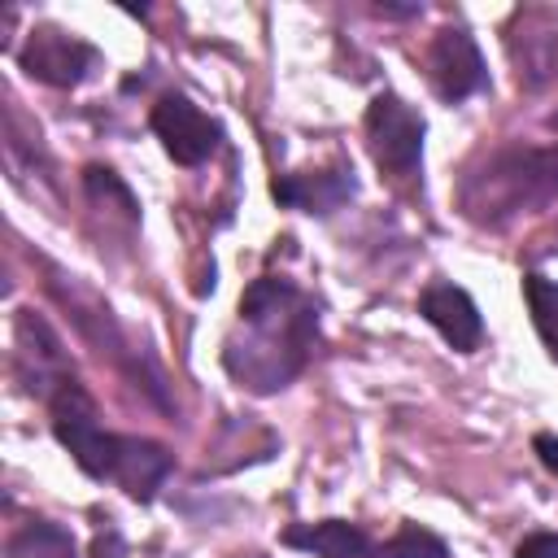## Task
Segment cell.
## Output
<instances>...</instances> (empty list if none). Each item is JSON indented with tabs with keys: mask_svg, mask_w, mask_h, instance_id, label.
<instances>
[{
	"mask_svg": "<svg viewBox=\"0 0 558 558\" xmlns=\"http://www.w3.org/2000/svg\"><path fill=\"white\" fill-rule=\"evenodd\" d=\"M318 340V310L314 301L283 275H262L240 296V323L222 344V371L266 397L288 388Z\"/></svg>",
	"mask_w": 558,
	"mask_h": 558,
	"instance_id": "6da1fadb",
	"label": "cell"
},
{
	"mask_svg": "<svg viewBox=\"0 0 558 558\" xmlns=\"http://www.w3.org/2000/svg\"><path fill=\"white\" fill-rule=\"evenodd\" d=\"M148 122H153V135L161 140V148H166L179 166H201V161H209V157L218 153V144H222V126H218L201 105H192L187 96H174V92L153 105Z\"/></svg>",
	"mask_w": 558,
	"mask_h": 558,
	"instance_id": "8992f818",
	"label": "cell"
},
{
	"mask_svg": "<svg viewBox=\"0 0 558 558\" xmlns=\"http://www.w3.org/2000/svg\"><path fill=\"white\" fill-rule=\"evenodd\" d=\"M506 52L514 61L519 87L536 92L558 78V22L545 13H519V26L506 35Z\"/></svg>",
	"mask_w": 558,
	"mask_h": 558,
	"instance_id": "30bf717a",
	"label": "cell"
},
{
	"mask_svg": "<svg viewBox=\"0 0 558 558\" xmlns=\"http://www.w3.org/2000/svg\"><path fill=\"white\" fill-rule=\"evenodd\" d=\"M532 449H536L541 466H545L549 475H558V436H554V432H536V436H532Z\"/></svg>",
	"mask_w": 558,
	"mask_h": 558,
	"instance_id": "ac0fdd59",
	"label": "cell"
},
{
	"mask_svg": "<svg viewBox=\"0 0 558 558\" xmlns=\"http://www.w3.org/2000/svg\"><path fill=\"white\" fill-rule=\"evenodd\" d=\"M48 414H52V436L78 462V471H87L92 480H113V458H118V436L122 432H109L100 423V405L78 384V375L65 379L48 397Z\"/></svg>",
	"mask_w": 558,
	"mask_h": 558,
	"instance_id": "3957f363",
	"label": "cell"
},
{
	"mask_svg": "<svg viewBox=\"0 0 558 558\" xmlns=\"http://www.w3.org/2000/svg\"><path fill=\"white\" fill-rule=\"evenodd\" d=\"M375 13L379 17H418L423 4H375Z\"/></svg>",
	"mask_w": 558,
	"mask_h": 558,
	"instance_id": "d6986e66",
	"label": "cell"
},
{
	"mask_svg": "<svg viewBox=\"0 0 558 558\" xmlns=\"http://www.w3.org/2000/svg\"><path fill=\"white\" fill-rule=\"evenodd\" d=\"M427 78H432L436 96L449 105L488 87V65H484L466 26H440L436 31V39L427 48Z\"/></svg>",
	"mask_w": 558,
	"mask_h": 558,
	"instance_id": "52a82bcc",
	"label": "cell"
},
{
	"mask_svg": "<svg viewBox=\"0 0 558 558\" xmlns=\"http://www.w3.org/2000/svg\"><path fill=\"white\" fill-rule=\"evenodd\" d=\"M371 558H449V545L418 523H401L384 545L371 549Z\"/></svg>",
	"mask_w": 558,
	"mask_h": 558,
	"instance_id": "2e32d148",
	"label": "cell"
},
{
	"mask_svg": "<svg viewBox=\"0 0 558 558\" xmlns=\"http://www.w3.org/2000/svg\"><path fill=\"white\" fill-rule=\"evenodd\" d=\"M558 201V144H510L488 153L458 192L462 214L475 227H510Z\"/></svg>",
	"mask_w": 558,
	"mask_h": 558,
	"instance_id": "7a4b0ae2",
	"label": "cell"
},
{
	"mask_svg": "<svg viewBox=\"0 0 558 558\" xmlns=\"http://www.w3.org/2000/svg\"><path fill=\"white\" fill-rule=\"evenodd\" d=\"M366 148H371V161L392 174V179H418L423 170V113L414 105H405L401 96L392 92H379L371 105H366Z\"/></svg>",
	"mask_w": 558,
	"mask_h": 558,
	"instance_id": "277c9868",
	"label": "cell"
},
{
	"mask_svg": "<svg viewBox=\"0 0 558 558\" xmlns=\"http://www.w3.org/2000/svg\"><path fill=\"white\" fill-rule=\"evenodd\" d=\"M9 558H78V549H74L70 527L52 519H26L9 536Z\"/></svg>",
	"mask_w": 558,
	"mask_h": 558,
	"instance_id": "5bb4252c",
	"label": "cell"
},
{
	"mask_svg": "<svg viewBox=\"0 0 558 558\" xmlns=\"http://www.w3.org/2000/svg\"><path fill=\"white\" fill-rule=\"evenodd\" d=\"M366 558H371V554H366Z\"/></svg>",
	"mask_w": 558,
	"mask_h": 558,
	"instance_id": "44dd1931",
	"label": "cell"
},
{
	"mask_svg": "<svg viewBox=\"0 0 558 558\" xmlns=\"http://www.w3.org/2000/svg\"><path fill=\"white\" fill-rule=\"evenodd\" d=\"M13 357H17V375L26 384V392L35 397H52L65 379H74V366L57 340V331L35 314V310H22L17 314V327H13Z\"/></svg>",
	"mask_w": 558,
	"mask_h": 558,
	"instance_id": "ba28073f",
	"label": "cell"
},
{
	"mask_svg": "<svg viewBox=\"0 0 558 558\" xmlns=\"http://www.w3.org/2000/svg\"><path fill=\"white\" fill-rule=\"evenodd\" d=\"M523 301H527V314H532V327H536L541 344L558 362V279L523 275Z\"/></svg>",
	"mask_w": 558,
	"mask_h": 558,
	"instance_id": "9a60e30c",
	"label": "cell"
},
{
	"mask_svg": "<svg viewBox=\"0 0 558 558\" xmlns=\"http://www.w3.org/2000/svg\"><path fill=\"white\" fill-rule=\"evenodd\" d=\"M17 65H22L35 83H48V87H78L83 78L96 74L100 52H96L87 39H78V35H70V31L44 22V26H35V31L26 35V44H22V52H17Z\"/></svg>",
	"mask_w": 558,
	"mask_h": 558,
	"instance_id": "5b68a950",
	"label": "cell"
},
{
	"mask_svg": "<svg viewBox=\"0 0 558 558\" xmlns=\"http://www.w3.org/2000/svg\"><path fill=\"white\" fill-rule=\"evenodd\" d=\"M275 201L288 205V209H301V214H336L344 201H353L357 192V179H353V166L349 161H336L327 170H305V174H283L275 179Z\"/></svg>",
	"mask_w": 558,
	"mask_h": 558,
	"instance_id": "8fae6325",
	"label": "cell"
},
{
	"mask_svg": "<svg viewBox=\"0 0 558 558\" xmlns=\"http://www.w3.org/2000/svg\"><path fill=\"white\" fill-rule=\"evenodd\" d=\"M283 545L305 549L314 558H366L375 545L371 536L349 523V519H318V523H296L283 532Z\"/></svg>",
	"mask_w": 558,
	"mask_h": 558,
	"instance_id": "4fadbf2b",
	"label": "cell"
},
{
	"mask_svg": "<svg viewBox=\"0 0 558 558\" xmlns=\"http://www.w3.org/2000/svg\"><path fill=\"white\" fill-rule=\"evenodd\" d=\"M418 314L445 336L449 349L458 353H475L484 344V318H480V305L471 301L466 288L449 283V279H432L418 296Z\"/></svg>",
	"mask_w": 558,
	"mask_h": 558,
	"instance_id": "9c48e42d",
	"label": "cell"
},
{
	"mask_svg": "<svg viewBox=\"0 0 558 558\" xmlns=\"http://www.w3.org/2000/svg\"><path fill=\"white\" fill-rule=\"evenodd\" d=\"M545 122H549V126H558V109H554V113H549V118H545Z\"/></svg>",
	"mask_w": 558,
	"mask_h": 558,
	"instance_id": "ffe728a7",
	"label": "cell"
},
{
	"mask_svg": "<svg viewBox=\"0 0 558 558\" xmlns=\"http://www.w3.org/2000/svg\"><path fill=\"white\" fill-rule=\"evenodd\" d=\"M514 558H558V532H532L519 541Z\"/></svg>",
	"mask_w": 558,
	"mask_h": 558,
	"instance_id": "e0dca14e",
	"label": "cell"
},
{
	"mask_svg": "<svg viewBox=\"0 0 558 558\" xmlns=\"http://www.w3.org/2000/svg\"><path fill=\"white\" fill-rule=\"evenodd\" d=\"M170 471H174V453H170L161 440H148V436H118L113 484H118L131 501H153Z\"/></svg>",
	"mask_w": 558,
	"mask_h": 558,
	"instance_id": "7c38bea8",
	"label": "cell"
}]
</instances>
